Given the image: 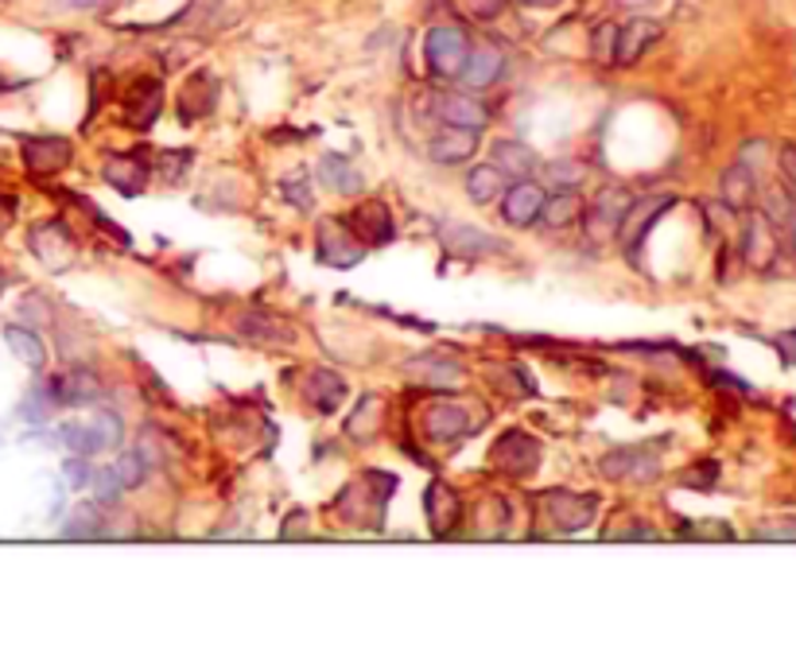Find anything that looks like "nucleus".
<instances>
[{"label": "nucleus", "mask_w": 796, "mask_h": 668, "mask_svg": "<svg viewBox=\"0 0 796 668\" xmlns=\"http://www.w3.org/2000/svg\"><path fill=\"white\" fill-rule=\"evenodd\" d=\"M396 490V479L385 471H366L335 497V513L353 528H381L385 525V505Z\"/></svg>", "instance_id": "1"}, {"label": "nucleus", "mask_w": 796, "mask_h": 668, "mask_svg": "<svg viewBox=\"0 0 796 668\" xmlns=\"http://www.w3.org/2000/svg\"><path fill=\"white\" fill-rule=\"evenodd\" d=\"M315 256L330 269H353V264L366 261V241L342 218H323L319 230H315Z\"/></svg>", "instance_id": "2"}, {"label": "nucleus", "mask_w": 796, "mask_h": 668, "mask_svg": "<svg viewBox=\"0 0 796 668\" xmlns=\"http://www.w3.org/2000/svg\"><path fill=\"white\" fill-rule=\"evenodd\" d=\"M467 55H470V43L459 28H432V32H427L424 58L439 78H459Z\"/></svg>", "instance_id": "3"}, {"label": "nucleus", "mask_w": 796, "mask_h": 668, "mask_svg": "<svg viewBox=\"0 0 796 668\" xmlns=\"http://www.w3.org/2000/svg\"><path fill=\"white\" fill-rule=\"evenodd\" d=\"M541 505H544V517H548L559 533H579V528H587L595 521V510H599V502H595L591 494H571V490H548V494H541Z\"/></svg>", "instance_id": "4"}, {"label": "nucleus", "mask_w": 796, "mask_h": 668, "mask_svg": "<svg viewBox=\"0 0 796 668\" xmlns=\"http://www.w3.org/2000/svg\"><path fill=\"white\" fill-rule=\"evenodd\" d=\"M630 202H633V195L625 187H607L599 198H595L591 207L584 210V230H587V238L591 241H607V238H614L618 233V226H622V218H625V210H630Z\"/></svg>", "instance_id": "5"}, {"label": "nucleus", "mask_w": 796, "mask_h": 668, "mask_svg": "<svg viewBox=\"0 0 796 668\" xmlns=\"http://www.w3.org/2000/svg\"><path fill=\"white\" fill-rule=\"evenodd\" d=\"M668 207H673V198L668 195H648V198H633L630 202V210H625L614 238L622 241V249L633 256V261H637V245L645 241V233L653 230V222H657Z\"/></svg>", "instance_id": "6"}, {"label": "nucleus", "mask_w": 796, "mask_h": 668, "mask_svg": "<svg viewBox=\"0 0 796 668\" xmlns=\"http://www.w3.org/2000/svg\"><path fill=\"white\" fill-rule=\"evenodd\" d=\"M777 256H781L777 222H773L770 215H750L746 230H742V261H746L750 269H757V273H765V269L777 264Z\"/></svg>", "instance_id": "7"}, {"label": "nucleus", "mask_w": 796, "mask_h": 668, "mask_svg": "<svg viewBox=\"0 0 796 668\" xmlns=\"http://www.w3.org/2000/svg\"><path fill=\"white\" fill-rule=\"evenodd\" d=\"M490 462L498 471L513 474V479L533 474L536 462H541V443H536L533 436H525V431H505V436H498V443H493Z\"/></svg>", "instance_id": "8"}, {"label": "nucleus", "mask_w": 796, "mask_h": 668, "mask_svg": "<svg viewBox=\"0 0 796 668\" xmlns=\"http://www.w3.org/2000/svg\"><path fill=\"white\" fill-rule=\"evenodd\" d=\"M602 474L614 482H645L661 474V459L657 451H645V447H622L602 459Z\"/></svg>", "instance_id": "9"}, {"label": "nucleus", "mask_w": 796, "mask_h": 668, "mask_svg": "<svg viewBox=\"0 0 796 668\" xmlns=\"http://www.w3.org/2000/svg\"><path fill=\"white\" fill-rule=\"evenodd\" d=\"M427 106L444 124H459V129H486L490 124V109L478 98H470V94H432Z\"/></svg>", "instance_id": "10"}, {"label": "nucleus", "mask_w": 796, "mask_h": 668, "mask_svg": "<svg viewBox=\"0 0 796 668\" xmlns=\"http://www.w3.org/2000/svg\"><path fill=\"white\" fill-rule=\"evenodd\" d=\"M541 207H544V190L533 179H517L513 187L501 190V218L517 230L541 222Z\"/></svg>", "instance_id": "11"}, {"label": "nucleus", "mask_w": 796, "mask_h": 668, "mask_svg": "<svg viewBox=\"0 0 796 668\" xmlns=\"http://www.w3.org/2000/svg\"><path fill=\"white\" fill-rule=\"evenodd\" d=\"M424 431L439 443H451V439H462L475 431V420L470 413L459 405V401H432L424 413Z\"/></svg>", "instance_id": "12"}, {"label": "nucleus", "mask_w": 796, "mask_h": 668, "mask_svg": "<svg viewBox=\"0 0 796 668\" xmlns=\"http://www.w3.org/2000/svg\"><path fill=\"white\" fill-rule=\"evenodd\" d=\"M32 253L40 256L47 269H66V264H75L78 249L63 222H43L32 230Z\"/></svg>", "instance_id": "13"}, {"label": "nucleus", "mask_w": 796, "mask_h": 668, "mask_svg": "<svg viewBox=\"0 0 796 668\" xmlns=\"http://www.w3.org/2000/svg\"><path fill=\"white\" fill-rule=\"evenodd\" d=\"M439 238H444V245L451 249L455 256H467V261H475V256L501 253V249H505V241L490 238L486 230L467 226V222H444V226H439Z\"/></svg>", "instance_id": "14"}, {"label": "nucleus", "mask_w": 796, "mask_h": 668, "mask_svg": "<svg viewBox=\"0 0 796 668\" xmlns=\"http://www.w3.org/2000/svg\"><path fill=\"white\" fill-rule=\"evenodd\" d=\"M160 109H164V86L156 78H137L124 94V121L132 129H149L160 117Z\"/></svg>", "instance_id": "15"}, {"label": "nucleus", "mask_w": 796, "mask_h": 668, "mask_svg": "<svg viewBox=\"0 0 796 668\" xmlns=\"http://www.w3.org/2000/svg\"><path fill=\"white\" fill-rule=\"evenodd\" d=\"M20 156H24L32 175L63 172V167L70 164V141H63V136H28V141L20 144Z\"/></svg>", "instance_id": "16"}, {"label": "nucleus", "mask_w": 796, "mask_h": 668, "mask_svg": "<svg viewBox=\"0 0 796 668\" xmlns=\"http://www.w3.org/2000/svg\"><path fill=\"white\" fill-rule=\"evenodd\" d=\"M424 510H427V528L436 533V537H451L455 525L462 517V502L447 482H432L424 494Z\"/></svg>", "instance_id": "17"}, {"label": "nucleus", "mask_w": 796, "mask_h": 668, "mask_svg": "<svg viewBox=\"0 0 796 668\" xmlns=\"http://www.w3.org/2000/svg\"><path fill=\"white\" fill-rule=\"evenodd\" d=\"M478 129H459V124H447L444 132H436L427 141V156L436 164H467L470 156L478 152Z\"/></svg>", "instance_id": "18"}, {"label": "nucleus", "mask_w": 796, "mask_h": 668, "mask_svg": "<svg viewBox=\"0 0 796 668\" xmlns=\"http://www.w3.org/2000/svg\"><path fill=\"white\" fill-rule=\"evenodd\" d=\"M51 405H90L101 396V381L90 370H70L47 381Z\"/></svg>", "instance_id": "19"}, {"label": "nucleus", "mask_w": 796, "mask_h": 668, "mask_svg": "<svg viewBox=\"0 0 796 668\" xmlns=\"http://www.w3.org/2000/svg\"><path fill=\"white\" fill-rule=\"evenodd\" d=\"M350 230L370 245H389L393 241V215H389L385 202L370 198V202H358V210L350 215Z\"/></svg>", "instance_id": "20"}, {"label": "nucleus", "mask_w": 796, "mask_h": 668, "mask_svg": "<svg viewBox=\"0 0 796 668\" xmlns=\"http://www.w3.org/2000/svg\"><path fill=\"white\" fill-rule=\"evenodd\" d=\"M661 40V24L657 20H645V17H633L630 24L618 28V47H614V63L618 66H630L645 55L653 43Z\"/></svg>", "instance_id": "21"}, {"label": "nucleus", "mask_w": 796, "mask_h": 668, "mask_svg": "<svg viewBox=\"0 0 796 668\" xmlns=\"http://www.w3.org/2000/svg\"><path fill=\"white\" fill-rule=\"evenodd\" d=\"M501 70H505V58H501L498 47H470L467 63L459 70V83L470 86V90H486V86L498 83Z\"/></svg>", "instance_id": "22"}, {"label": "nucleus", "mask_w": 796, "mask_h": 668, "mask_svg": "<svg viewBox=\"0 0 796 668\" xmlns=\"http://www.w3.org/2000/svg\"><path fill=\"white\" fill-rule=\"evenodd\" d=\"M490 164L498 167L501 175H510V179H528V175H536V164H541V160H536V152L521 141H493Z\"/></svg>", "instance_id": "23"}, {"label": "nucleus", "mask_w": 796, "mask_h": 668, "mask_svg": "<svg viewBox=\"0 0 796 668\" xmlns=\"http://www.w3.org/2000/svg\"><path fill=\"white\" fill-rule=\"evenodd\" d=\"M315 175H319L323 187L335 190V195H358V190L366 187V175H361L346 156H335V152H327V156L319 160V172Z\"/></svg>", "instance_id": "24"}, {"label": "nucleus", "mask_w": 796, "mask_h": 668, "mask_svg": "<svg viewBox=\"0 0 796 668\" xmlns=\"http://www.w3.org/2000/svg\"><path fill=\"white\" fill-rule=\"evenodd\" d=\"M719 190H722V202H727L731 210H750L754 207V198H757V175L739 160L734 167L722 172Z\"/></svg>", "instance_id": "25"}, {"label": "nucleus", "mask_w": 796, "mask_h": 668, "mask_svg": "<svg viewBox=\"0 0 796 668\" xmlns=\"http://www.w3.org/2000/svg\"><path fill=\"white\" fill-rule=\"evenodd\" d=\"M149 164L140 156H113L106 160V183L117 187L121 195H140V190L149 187Z\"/></svg>", "instance_id": "26"}, {"label": "nucleus", "mask_w": 796, "mask_h": 668, "mask_svg": "<svg viewBox=\"0 0 796 668\" xmlns=\"http://www.w3.org/2000/svg\"><path fill=\"white\" fill-rule=\"evenodd\" d=\"M304 396H307V405L319 408V413H335V408L346 401V381L338 377L335 370H315L304 385Z\"/></svg>", "instance_id": "27"}, {"label": "nucleus", "mask_w": 796, "mask_h": 668, "mask_svg": "<svg viewBox=\"0 0 796 668\" xmlns=\"http://www.w3.org/2000/svg\"><path fill=\"white\" fill-rule=\"evenodd\" d=\"M214 94H218V83H214V75H206V70H198L195 78H187V86H183V94H179L183 121H195V117L210 113V106H214Z\"/></svg>", "instance_id": "28"}, {"label": "nucleus", "mask_w": 796, "mask_h": 668, "mask_svg": "<svg viewBox=\"0 0 796 668\" xmlns=\"http://www.w3.org/2000/svg\"><path fill=\"white\" fill-rule=\"evenodd\" d=\"M541 218L552 226V230H567V226H575L584 218V198L575 195V190H556L552 198L544 195Z\"/></svg>", "instance_id": "29"}, {"label": "nucleus", "mask_w": 796, "mask_h": 668, "mask_svg": "<svg viewBox=\"0 0 796 668\" xmlns=\"http://www.w3.org/2000/svg\"><path fill=\"white\" fill-rule=\"evenodd\" d=\"M501 190H505V175H501L493 164H482V167H475V172H467V195L475 198L478 207L498 202Z\"/></svg>", "instance_id": "30"}, {"label": "nucleus", "mask_w": 796, "mask_h": 668, "mask_svg": "<svg viewBox=\"0 0 796 668\" xmlns=\"http://www.w3.org/2000/svg\"><path fill=\"white\" fill-rule=\"evenodd\" d=\"M4 342H9V350L20 358L24 365H32V370H43V362H47V350H43L40 335L28 327H4Z\"/></svg>", "instance_id": "31"}, {"label": "nucleus", "mask_w": 796, "mask_h": 668, "mask_svg": "<svg viewBox=\"0 0 796 668\" xmlns=\"http://www.w3.org/2000/svg\"><path fill=\"white\" fill-rule=\"evenodd\" d=\"M238 330L246 335V339H253V342H287V339H292V335H287V330L280 327V322L272 319V315H261V311L241 315Z\"/></svg>", "instance_id": "32"}, {"label": "nucleus", "mask_w": 796, "mask_h": 668, "mask_svg": "<svg viewBox=\"0 0 796 668\" xmlns=\"http://www.w3.org/2000/svg\"><path fill=\"white\" fill-rule=\"evenodd\" d=\"M63 537L66 540H94V537H101V513L94 510V505L78 510L75 517L63 525Z\"/></svg>", "instance_id": "33"}, {"label": "nucleus", "mask_w": 796, "mask_h": 668, "mask_svg": "<svg viewBox=\"0 0 796 668\" xmlns=\"http://www.w3.org/2000/svg\"><path fill=\"white\" fill-rule=\"evenodd\" d=\"M58 439H63L75 455L101 451V439H98V431H94V424H66V428L58 431Z\"/></svg>", "instance_id": "34"}, {"label": "nucleus", "mask_w": 796, "mask_h": 668, "mask_svg": "<svg viewBox=\"0 0 796 668\" xmlns=\"http://www.w3.org/2000/svg\"><path fill=\"white\" fill-rule=\"evenodd\" d=\"M378 413H381V396H366L358 405V413H353V420L346 424V431H350L353 439H370L373 431H378V420H373Z\"/></svg>", "instance_id": "35"}, {"label": "nucleus", "mask_w": 796, "mask_h": 668, "mask_svg": "<svg viewBox=\"0 0 796 668\" xmlns=\"http://www.w3.org/2000/svg\"><path fill=\"white\" fill-rule=\"evenodd\" d=\"M117 479H121L124 490H137L140 482H144V474H149V467H144V455L140 451H124L121 459H117Z\"/></svg>", "instance_id": "36"}, {"label": "nucleus", "mask_w": 796, "mask_h": 668, "mask_svg": "<svg viewBox=\"0 0 796 668\" xmlns=\"http://www.w3.org/2000/svg\"><path fill=\"white\" fill-rule=\"evenodd\" d=\"M754 540H765V545H796V517L765 521V525L754 528Z\"/></svg>", "instance_id": "37"}, {"label": "nucleus", "mask_w": 796, "mask_h": 668, "mask_svg": "<svg viewBox=\"0 0 796 668\" xmlns=\"http://www.w3.org/2000/svg\"><path fill=\"white\" fill-rule=\"evenodd\" d=\"M584 164H575V160H556V164L548 167V179H552V187H559V190H575L579 183H584Z\"/></svg>", "instance_id": "38"}, {"label": "nucleus", "mask_w": 796, "mask_h": 668, "mask_svg": "<svg viewBox=\"0 0 796 668\" xmlns=\"http://www.w3.org/2000/svg\"><path fill=\"white\" fill-rule=\"evenodd\" d=\"M94 494H98V502L101 505H117V497H121V479H117V471L113 467H101L98 474H94Z\"/></svg>", "instance_id": "39"}, {"label": "nucleus", "mask_w": 796, "mask_h": 668, "mask_svg": "<svg viewBox=\"0 0 796 668\" xmlns=\"http://www.w3.org/2000/svg\"><path fill=\"white\" fill-rule=\"evenodd\" d=\"M280 190H284V198H287V202H292V207L312 210V187H307V175H304V172L287 175V179L280 183Z\"/></svg>", "instance_id": "40"}, {"label": "nucleus", "mask_w": 796, "mask_h": 668, "mask_svg": "<svg viewBox=\"0 0 796 668\" xmlns=\"http://www.w3.org/2000/svg\"><path fill=\"white\" fill-rule=\"evenodd\" d=\"M591 47H595V58H599V63H614V47H618V24H599V28H595V40H591Z\"/></svg>", "instance_id": "41"}, {"label": "nucleus", "mask_w": 796, "mask_h": 668, "mask_svg": "<svg viewBox=\"0 0 796 668\" xmlns=\"http://www.w3.org/2000/svg\"><path fill=\"white\" fill-rule=\"evenodd\" d=\"M94 431H98V439H101V451H113L117 443H121V420H117L113 413H101V416H94Z\"/></svg>", "instance_id": "42"}, {"label": "nucleus", "mask_w": 796, "mask_h": 668, "mask_svg": "<svg viewBox=\"0 0 796 668\" xmlns=\"http://www.w3.org/2000/svg\"><path fill=\"white\" fill-rule=\"evenodd\" d=\"M680 537H699V540H731L734 533L719 521H696V525H684Z\"/></svg>", "instance_id": "43"}, {"label": "nucleus", "mask_w": 796, "mask_h": 668, "mask_svg": "<svg viewBox=\"0 0 796 668\" xmlns=\"http://www.w3.org/2000/svg\"><path fill=\"white\" fill-rule=\"evenodd\" d=\"M160 172H164V179L167 183H179L183 175H187V167H190V152H160Z\"/></svg>", "instance_id": "44"}, {"label": "nucleus", "mask_w": 796, "mask_h": 668, "mask_svg": "<svg viewBox=\"0 0 796 668\" xmlns=\"http://www.w3.org/2000/svg\"><path fill=\"white\" fill-rule=\"evenodd\" d=\"M715 479H719V467H715V462H699V467L684 471V486H691V490H711Z\"/></svg>", "instance_id": "45"}, {"label": "nucleus", "mask_w": 796, "mask_h": 668, "mask_svg": "<svg viewBox=\"0 0 796 668\" xmlns=\"http://www.w3.org/2000/svg\"><path fill=\"white\" fill-rule=\"evenodd\" d=\"M63 474L70 482H66V486L70 490H83L86 482L94 479V471H90V462H86V455H75V459H66V467H63Z\"/></svg>", "instance_id": "46"}, {"label": "nucleus", "mask_w": 796, "mask_h": 668, "mask_svg": "<svg viewBox=\"0 0 796 668\" xmlns=\"http://www.w3.org/2000/svg\"><path fill=\"white\" fill-rule=\"evenodd\" d=\"M424 377H427V385H436V388H451L455 381H459V365H451V362H436V365H427V370H424Z\"/></svg>", "instance_id": "47"}, {"label": "nucleus", "mask_w": 796, "mask_h": 668, "mask_svg": "<svg viewBox=\"0 0 796 668\" xmlns=\"http://www.w3.org/2000/svg\"><path fill=\"white\" fill-rule=\"evenodd\" d=\"M47 413H51V396H47V388H35V393L24 401V416H28V420L40 424V420H47Z\"/></svg>", "instance_id": "48"}, {"label": "nucleus", "mask_w": 796, "mask_h": 668, "mask_svg": "<svg viewBox=\"0 0 796 668\" xmlns=\"http://www.w3.org/2000/svg\"><path fill=\"white\" fill-rule=\"evenodd\" d=\"M467 4V12L475 20H493L501 17V9H505V0H462Z\"/></svg>", "instance_id": "49"}, {"label": "nucleus", "mask_w": 796, "mask_h": 668, "mask_svg": "<svg viewBox=\"0 0 796 668\" xmlns=\"http://www.w3.org/2000/svg\"><path fill=\"white\" fill-rule=\"evenodd\" d=\"M777 164H781V179H785L788 190L796 195V144H785V149H781Z\"/></svg>", "instance_id": "50"}, {"label": "nucleus", "mask_w": 796, "mask_h": 668, "mask_svg": "<svg viewBox=\"0 0 796 668\" xmlns=\"http://www.w3.org/2000/svg\"><path fill=\"white\" fill-rule=\"evenodd\" d=\"M610 540H657V533L648 525H630V528H610Z\"/></svg>", "instance_id": "51"}, {"label": "nucleus", "mask_w": 796, "mask_h": 668, "mask_svg": "<svg viewBox=\"0 0 796 668\" xmlns=\"http://www.w3.org/2000/svg\"><path fill=\"white\" fill-rule=\"evenodd\" d=\"M299 528H304V533H307V513H304V510H296V513H292V517H287V525L280 528V537L292 540V537H296V533H299Z\"/></svg>", "instance_id": "52"}, {"label": "nucleus", "mask_w": 796, "mask_h": 668, "mask_svg": "<svg viewBox=\"0 0 796 668\" xmlns=\"http://www.w3.org/2000/svg\"><path fill=\"white\" fill-rule=\"evenodd\" d=\"M58 9H83V12H90V9H109V4H117V0H55Z\"/></svg>", "instance_id": "53"}, {"label": "nucleus", "mask_w": 796, "mask_h": 668, "mask_svg": "<svg viewBox=\"0 0 796 668\" xmlns=\"http://www.w3.org/2000/svg\"><path fill=\"white\" fill-rule=\"evenodd\" d=\"M777 347H781V354H785V362L796 365V330H785L777 339Z\"/></svg>", "instance_id": "54"}, {"label": "nucleus", "mask_w": 796, "mask_h": 668, "mask_svg": "<svg viewBox=\"0 0 796 668\" xmlns=\"http://www.w3.org/2000/svg\"><path fill=\"white\" fill-rule=\"evenodd\" d=\"M785 226H788V241H793V249H796V195H793V207H788V215H785Z\"/></svg>", "instance_id": "55"}, {"label": "nucleus", "mask_w": 796, "mask_h": 668, "mask_svg": "<svg viewBox=\"0 0 796 668\" xmlns=\"http://www.w3.org/2000/svg\"><path fill=\"white\" fill-rule=\"evenodd\" d=\"M622 9H648V4H657V0H618Z\"/></svg>", "instance_id": "56"}, {"label": "nucleus", "mask_w": 796, "mask_h": 668, "mask_svg": "<svg viewBox=\"0 0 796 668\" xmlns=\"http://www.w3.org/2000/svg\"><path fill=\"white\" fill-rule=\"evenodd\" d=\"M525 4H533V9H556V4H564V0H525Z\"/></svg>", "instance_id": "57"}, {"label": "nucleus", "mask_w": 796, "mask_h": 668, "mask_svg": "<svg viewBox=\"0 0 796 668\" xmlns=\"http://www.w3.org/2000/svg\"><path fill=\"white\" fill-rule=\"evenodd\" d=\"M0 292H4V273H0Z\"/></svg>", "instance_id": "58"}]
</instances>
